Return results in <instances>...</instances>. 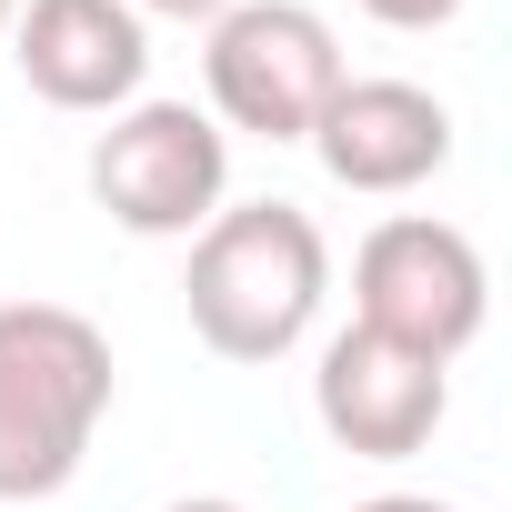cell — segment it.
Masks as SVG:
<instances>
[{
  "instance_id": "obj_7",
  "label": "cell",
  "mask_w": 512,
  "mask_h": 512,
  "mask_svg": "<svg viewBox=\"0 0 512 512\" xmlns=\"http://www.w3.org/2000/svg\"><path fill=\"white\" fill-rule=\"evenodd\" d=\"M11 61L51 111H131L151 81V31L131 0H21Z\"/></svg>"
},
{
  "instance_id": "obj_8",
  "label": "cell",
  "mask_w": 512,
  "mask_h": 512,
  "mask_svg": "<svg viewBox=\"0 0 512 512\" xmlns=\"http://www.w3.org/2000/svg\"><path fill=\"white\" fill-rule=\"evenodd\" d=\"M312 151L342 191H422L452 161V111L422 81H342L332 111L312 121Z\"/></svg>"
},
{
  "instance_id": "obj_11",
  "label": "cell",
  "mask_w": 512,
  "mask_h": 512,
  "mask_svg": "<svg viewBox=\"0 0 512 512\" xmlns=\"http://www.w3.org/2000/svg\"><path fill=\"white\" fill-rule=\"evenodd\" d=\"M352 512H462V502H432V492H372V502H352Z\"/></svg>"
},
{
  "instance_id": "obj_1",
  "label": "cell",
  "mask_w": 512,
  "mask_h": 512,
  "mask_svg": "<svg viewBox=\"0 0 512 512\" xmlns=\"http://www.w3.org/2000/svg\"><path fill=\"white\" fill-rule=\"evenodd\" d=\"M332 292V241L302 201H221L191 231V332L221 362H282Z\"/></svg>"
},
{
  "instance_id": "obj_12",
  "label": "cell",
  "mask_w": 512,
  "mask_h": 512,
  "mask_svg": "<svg viewBox=\"0 0 512 512\" xmlns=\"http://www.w3.org/2000/svg\"><path fill=\"white\" fill-rule=\"evenodd\" d=\"M161 512H251V502H231V492H191V502H161Z\"/></svg>"
},
{
  "instance_id": "obj_6",
  "label": "cell",
  "mask_w": 512,
  "mask_h": 512,
  "mask_svg": "<svg viewBox=\"0 0 512 512\" xmlns=\"http://www.w3.org/2000/svg\"><path fill=\"white\" fill-rule=\"evenodd\" d=\"M312 412H322V432H332L352 462H412V452L442 432V412H452V372L352 322V332L322 342Z\"/></svg>"
},
{
  "instance_id": "obj_2",
  "label": "cell",
  "mask_w": 512,
  "mask_h": 512,
  "mask_svg": "<svg viewBox=\"0 0 512 512\" xmlns=\"http://www.w3.org/2000/svg\"><path fill=\"white\" fill-rule=\"evenodd\" d=\"M111 412V342L71 302H0V502H51Z\"/></svg>"
},
{
  "instance_id": "obj_5",
  "label": "cell",
  "mask_w": 512,
  "mask_h": 512,
  "mask_svg": "<svg viewBox=\"0 0 512 512\" xmlns=\"http://www.w3.org/2000/svg\"><path fill=\"white\" fill-rule=\"evenodd\" d=\"M231 191V131L191 101H131L91 141V201L141 241H191Z\"/></svg>"
},
{
  "instance_id": "obj_4",
  "label": "cell",
  "mask_w": 512,
  "mask_h": 512,
  "mask_svg": "<svg viewBox=\"0 0 512 512\" xmlns=\"http://www.w3.org/2000/svg\"><path fill=\"white\" fill-rule=\"evenodd\" d=\"M201 81H211V121H231L251 141H312V121L332 111V91L352 71H342V41L322 11H302V0H231L201 41Z\"/></svg>"
},
{
  "instance_id": "obj_3",
  "label": "cell",
  "mask_w": 512,
  "mask_h": 512,
  "mask_svg": "<svg viewBox=\"0 0 512 512\" xmlns=\"http://www.w3.org/2000/svg\"><path fill=\"white\" fill-rule=\"evenodd\" d=\"M352 322L452 372V362L482 342V322H492V272H482L472 231H452V221H432V211L382 221V231L352 251Z\"/></svg>"
},
{
  "instance_id": "obj_9",
  "label": "cell",
  "mask_w": 512,
  "mask_h": 512,
  "mask_svg": "<svg viewBox=\"0 0 512 512\" xmlns=\"http://www.w3.org/2000/svg\"><path fill=\"white\" fill-rule=\"evenodd\" d=\"M362 11H372L382 31H442V21L462 11V0H362Z\"/></svg>"
},
{
  "instance_id": "obj_13",
  "label": "cell",
  "mask_w": 512,
  "mask_h": 512,
  "mask_svg": "<svg viewBox=\"0 0 512 512\" xmlns=\"http://www.w3.org/2000/svg\"><path fill=\"white\" fill-rule=\"evenodd\" d=\"M11 11H21V0H0V31H11Z\"/></svg>"
},
{
  "instance_id": "obj_10",
  "label": "cell",
  "mask_w": 512,
  "mask_h": 512,
  "mask_svg": "<svg viewBox=\"0 0 512 512\" xmlns=\"http://www.w3.org/2000/svg\"><path fill=\"white\" fill-rule=\"evenodd\" d=\"M131 11H161V21H221L231 0H131Z\"/></svg>"
}]
</instances>
